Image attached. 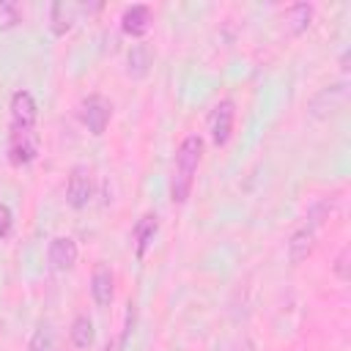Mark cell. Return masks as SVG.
I'll return each mask as SVG.
<instances>
[{"instance_id":"9a60e30c","label":"cell","mask_w":351,"mask_h":351,"mask_svg":"<svg viewBox=\"0 0 351 351\" xmlns=\"http://www.w3.org/2000/svg\"><path fill=\"white\" fill-rule=\"evenodd\" d=\"M69 337H71L74 348H80V351L90 348V346H93V340H96V329H93V321H90L88 315H77V318L71 321Z\"/></svg>"},{"instance_id":"ffe728a7","label":"cell","mask_w":351,"mask_h":351,"mask_svg":"<svg viewBox=\"0 0 351 351\" xmlns=\"http://www.w3.org/2000/svg\"><path fill=\"white\" fill-rule=\"evenodd\" d=\"M335 274H337L343 282L348 280V247L340 250V255H337V261H335Z\"/></svg>"},{"instance_id":"5b68a950","label":"cell","mask_w":351,"mask_h":351,"mask_svg":"<svg viewBox=\"0 0 351 351\" xmlns=\"http://www.w3.org/2000/svg\"><path fill=\"white\" fill-rule=\"evenodd\" d=\"M93 170L88 165H74L69 173V184H66V203L71 208H85L93 197Z\"/></svg>"},{"instance_id":"44dd1931","label":"cell","mask_w":351,"mask_h":351,"mask_svg":"<svg viewBox=\"0 0 351 351\" xmlns=\"http://www.w3.org/2000/svg\"><path fill=\"white\" fill-rule=\"evenodd\" d=\"M104 351H112V348H110V346H107V348H104Z\"/></svg>"},{"instance_id":"8992f818","label":"cell","mask_w":351,"mask_h":351,"mask_svg":"<svg viewBox=\"0 0 351 351\" xmlns=\"http://www.w3.org/2000/svg\"><path fill=\"white\" fill-rule=\"evenodd\" d=\"M233 121H236V104L230 99H222L211 107L208 112V134H211V143L217 148L228 145L230 134H233Z\"/></svg>"},{"instance_id":"7c38bea8","label":"cell","mask_w":351,"mask_h":351,"mask_svg":"<svg viewBox=\"0 0 351 351\" xmlns=\"http://www.w3.org/2000/svg\"><path fill=\"white\" fill-rule=\"evenodd\" d=\"M151 66H154V52H151V47H148L145 41L134 44V47L129 49V55H126V74H129L132 80H145L148 71H151Z\"/></svg>"},{"instance_id":"2e32d148","label":"cell","mask_w":351,"mask_h":351,"mask_svg":"<svg viewBox=\"0 0 351 351\" xmlns=\"http://www.w3.org/2000/svg\"><path fill=\"white\" fill-rule=\"evenodd\" d=\"M285 19H288V27L291 33H304L313 22V5L310 3H296V5H288L285 8Z\"/></svg>"},{"instance_id":"7a4b0ae2","label":"cell","mask_w":351,"mask_h":351,"mask_svg":"<svg viewBox=\"0 0 351 351\" xmlns=\"http://www.w3.org/2000/svg\"><path fill=\"white\" fill-rule=\"evenodd\" d=\"M110 118H112V101L107 96L90 93L88 99H82V104H80V121H82V126L93 137H101L107 132Z\"/></svg>"},{"instance_id":"4fadbf2b","label":"cell","mask_w":351,"mask_h":351,"mask_svg":"<svg viewBox=\"0 0 351 351\" xmlns=\"http://www.w3.org/2000/svg\"><path fill=\"white\" fill-rule=\"evenodd\" d=\"M82 11V5H74V3H52L49 8V27L55 36H66L74 22H77V14Z\"/></svg>"},{"instance_id":"6da1fadb","label":"cell","mask_w":351,"mask_h":351,"mask_svg":"<svg viewBox=\"0 0 351 351\" xmlns=\"http://www.w3.org/2000/svg\"><path fill=\"white\" fill-rule=\"evenodd\" d=\"M200 156H203V137L200 134L184 137L178 151H176V162H173V178H170V200L173 203L181 206L189 200Z\"/></svg>"},{"instance_id":"52a82bcc","label":"cell","mask_w":351,"mask_h":351,"mask_svg":"<svg viewBox=\"0 0 351 351\" xmlns=\"http://www.w3.org/2000/svg\"><path fill=\"white\" fill-rule=\"evenodd\" d=\"M77 255H80V250L71 236H55L47 247V261L55 271H71L77 263Z\"/></svg>"},{"instance_id":"30bf717a","label":"cell","mask_w":351,"mask_h":351,"mask_svg":"<svg viewBox=\"0 0 351 351\" xmlns=\"http://www.w3.org/2000/svg\"><path fill=\"white\" fill-rule=\"evenodd\" d=\"M151 22H154V14H151V5H129L121 16V30L132 38H143L148 30H151Z\"/></svg>"},{"instance_id":"277c9868","label":"cell","mask_w":351,"mask_h":351,"mask_svg":"<svg viewBox=\"0 0 351 351\" xmlns=\"http://www.w3.org/2000/svg\"><path fill=\"white\" fill-rule=\"evenodd\" d=\"M38 156V134L36 129H14L8 126V162L14 167H25Z\"/></svg>"},{"instance_id":"d6986e66","label":"cell","mask_w":351,"mask_h":351,"mask_svg":"<svg viewBox=\"0 0 351 351\" xmlns=\"http://www.w3.org/2000/svg\"><path fill=\"white\" fill-rule=\"evenodd\" d=\"M11 228H14V214L5 203H0V239H5L11 233Z\"/></svg>"},{"instance_id":"9c48e42d","label":"cell","mask_w":351,"mask_h":351,"mask_svg":"<svg viewBox=\"0 0 351 351\" xmlns=\"http://www.w3.org/2000/svg\"><path fill=\"white\" fill-rule=\"evenodd\" d=\"M36 118H38L36 99L27 90H16L11 96V126L14 129H36Z\"/></svg>"},{"instance_id":"ba28073f","label":"cell","mask_w":351,"mask_h":351,"mask_svg":"<svg viewBox=\"0 0 351 351\" xmlns=\"http://www.w3.org/2000/svg\"><path fill=\"white\" fill-rule=\"evenodd\" d=\"M90 296L96 302V307H110L115 299V274L107 263H96L93 274H90Z\"/></svg>"},{"instance_id":"e0dca14e","label":"cell","mask_w":351,"mask_h":351,"mask_svg":"<svg viewBox=\"0 0 351 351\" xmlns=\"http://www.w3.org/2000/svg\"><path fill=\"white\" fill-rule=\"evenodd\" d=\"M27 351H58V337H55V329H52L49 324L36 326V332L30 335Z\"/></svg>"},{"instance_id":"3957f363","label":"cell","mask_w":351,"mask_h":351,"mask_svg":"<svg viewBox=\"0 0 351 351\" xmlns=\"http://www.w3.org/2000/svg\"><path fill=\"white\" fill-rule=\"evenodd\" d=\"M346 104H348V85L346 82H335V85H326V88H321L313 99H310V104H307V112L313 115V118H329V115H337L340 110H346Z\"/></svg>"},{"instance_id":"5bb4252c","label":"cell","mask_w":351,"mask_h":351,"mask_svg":"<svg viewBox=\"0 0 351 351\" xmlns=\"http://www.w3.org/2000/svg\"><path fill=\"white\" fill-rule=\"evenodd\" d=\"M156 230H159V217H156V214H145V217H140V222L134 225V252H137V258L145 255V250L151 247Z\"/></svg>"},{"instance_id":"8fae6325","label":"cell","mask_w":351,"mask_h":351,"mask_svg":"<svg viewBox=\"0 0 351 351\" xmlns=\"http://www.w3.org/2000/svg\"><path fill=\"white\" fill-rule=\"evenodd\" d=\"M313 250H315V225L307 222V225H302L299 230L291 233V239H288V261L293 266H299L302 261H307L313 255Z\"/></svg>"},{"instance_id":"ac0fdd59","label":"cell","mask_w":351,"mask_h":351,"mask_svg":"<svg viewBox=\"0 0 351 351\" xmlns=\"http://www.w3.org/2000/svg\"><path fill=\"white\" fill-rule=\"evenodd\" d=\"M16 25H19V5L8 3V0H0V30L16 27Z\"/></svg>"}]
</instances>
